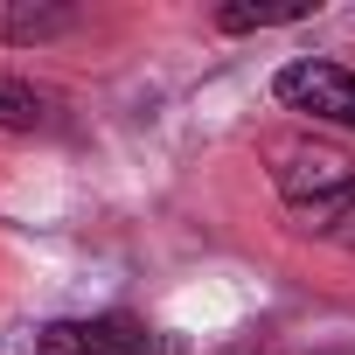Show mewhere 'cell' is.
Listing matches in <instances>:
<instances>
[{"label":"cell","instance_id":"cell-1","mask_svg":"<svg viewBox=\"0 0 355 355\" xmlns=\"http://www.w3.org/2000/svg\"><path fill=\"white\" fill-rule=\"evenodd\" d=\"M272 160H279L272 182H279V196L293 202V216L306 230H334L355 209V153H341L327 139H286Z\"/></svg>","mask_w":355,"mask_h":355},{"label":"cell","instance_id":"cell-2","mask_svg":"<svg viewBox=\"0 0 355 355\" xmlns=\"http://www.w3.org/2000/svg\"><path fill=\"white\" fill-rule=\"evenodd\" d=\"M272 98H279V105H293V112H313V119L355 125V70H341V63L293 56V63L272 77Z\"/></svg>","mask_w":355,"mask_h":355},{"label":"cell","instance_id":"cell-3","mask_svg":"<svg viewBox=\"0 0 355 355\" xmlns=\"http://www.w3.org/2000/svg\"><path fill=\"white\" fill-rule=\"evenodd\" d=\"M35 348L42 355H153V334L125 313H98V320H49Z\"/></svg>","mask_w":355,"mask_h":355},{"label":"cell","instance_id":"cell-4","mask_svg":"<svg viewBox=\"0 0 355 355\" xmlns=\"http://www.w3.org/2000/svg\"><path fill=\"white\" fill-rule=\"evenodd\" d=\"M70 28H77L70 8H8L0 15V42H56Z\"/></svg>","mask_w":355,"mask_h":355},{"label":"cell","instance_id":"cell-5","mask_svg":"<svg viewBox=\"0 0 355 355\" xmlns=\"http://www.w3.org/2000/svg\"><path fill=\"white\" fill-rule=\"evenodd\" d=\"M313 8L306 0H279V8H216V28H230V35H244V28H279V21H306Z\"/></svg>","mask_w":355,"mask_h":355},{"label":"cell","instance_id":"cell-6","mask_svg":"<svg viewBox=\"0 0 355 355\" xmlns=\"http://www.w3.org/2000/svg\"><path fill=\"white\" fill-rule=\"evenodd\" d=\"M0 125L8 132H35L42 125V91L21 77H0Z\"/></svg>","mask_w":355,"mask_h":355}]
</instances>
